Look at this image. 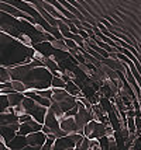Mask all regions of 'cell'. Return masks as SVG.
<instances>
[{
    "label": "cell",
    "mask_w": 141,
    "mask_h": 150,
    "mask_svg": "<svg viewBox=\"0 0 141 150\" xmlns=\"http://www.w3.org/2000/svg\"><path fill=\"white\" fill-rule=\"evenodd\" d=\"M35 52L34 48L26 46L17 38L6 33H0V62L1 66L14 67L19 65H26L33 60Z\"/></svg>",
    "instance_id": "obj_1"
},
{
    "label": "cell",
    "mask_w": 141,
    "mask_h": 150,
    "mask_svg": "<svg viewBox=\"0 0 141 150\" xmlns=\"http://www.w3.org/2000/svg\"><path fill=\"white\" fill-rule=\"evenodd\" d=\"M9 69H10V73H11V79L23 81L27 86L28 90L51 88L54 74L45 66L31 67L28 63H26V65H19L14 66V67H9Z\"/></svg>",
    "instance_id": "obj_2"
},
{
    "label": "cell",
    "mask_w": 141,
    "mask_h": 150,
    "mask_svg": "<svg viewBox=\"0 0 141 150\" xmlns=\"http://www.w3.org/2000/svg\"><path fill=\"white\" fill-rule=\"evenodd\" d=\"M0 28L3 33L11 35L14 38H19V35L23 33L21 20L16 18L7 13H3V11H1V17H0Z\"/></svg>",
    "instance_id": "obj_3"
},
{
    "label": "cell",
    "mask_w": 141,
    "mask_h": 150,
    "mask_svg": "<svg viewBox=\"0 0 141 150\" xmlns=\"http://www.w3.org/2000/svg\"><path fill=\"white\" fill-rule=\"evenodd\" d=\"M23 104H24V107H26L28 115H31L37 122H40V124L44 125V122H45V117H47V114H48L47 107H44V105L35 103V101L31 100V98H26Z\"/></svg>",
    "instance_id": "obj_4"
},
{
    "label": "cell",
    "mask_w": 141,
    "mask_h": 150,
    "mask_svg": "<svg viewBox=\"0 0 141 150\" xmlns=\"http://www.w3.org/2000/svg\"><path fill=\"white\" fill-rule=\"evenodd\" d=\"M83 135L89 139H102L103 136H106V125L93 119L85 126Z\"/></svg>",
    "instance_id": "obj_5"
},
{
    "label": "cell",
    "mask_w": 141,
    "mask_h": 150,
    "mask_svg": "<svg viewBox=\"0 0 141 150\" xmlns=\"http://www.w3.org/2000/svg\"><path fill=\"white\" fill-rule=\"evenodd\" d=\"M0 126H7L19 132L20 129V121L14 112H1L0 114Z\"/></svg>",
    "instance_id": "obj_6"
},
{
    "label": "cell",
    "mask_w": 141,
    "mask_h": 150,
    "mask_svg": "<svg viewBox=\"0 0 141 150\" xmlns=\"http://www.w3.org/2000/svg\"><path fill=\"white\" fill-rule=\"evenodd\" d=\"M42 126L44 125L37 122L35 119H30L28 122H24V124H20V129H19V135H23V136H28L30 133H34V132H40L42 131Z\"/></svg>",
    "instance_id": "obj_7"
},
{
    "label": "cell",
    "mask_w": 141,
    "mask_h": 150,
    "mask_svg": "<svg viewBox=\"0 0 141 150\" xmlns=\"http://www.w3.org/2000/svg\"><path fill=\"white\" fill-rule=\"evenodd\" d=\"M27 142L30 146H35V147H42L44 144L47 143V135L42 131L40 132H34L30 133L27 136Z\"/></svg>",
    "instance_id": "obj_8"
},
{
    "label": "cell",
    "mask_w": 141,
    "mask_h": 150,
    "mask_svg": "<svg viewBox=\"0 0 141 150\" xmlns=\"http://www.w3.org/2000/svg\"><path fill=\"white\" fill-rule=\"evenodd\" d=\"M0 11H3V13H7L10 14V16H13L16 18H26L28 14L24 13V11H21L19 10L17 7L11 6V4H9V3H4V1H0Z\"/></svg>",
    "instance_id": "obj_9"
},
{
    "label": "cell",
    "mask_w": 141,
    "mask_h": 150,
    "mask_svg": "<svg viewBox=\"0 0 141 150\" xmlns=\"http://www.w3.org/2000/svg\"><path fill=\"white\" fill-rule=\"evenodd\" d=\"M61 129L64 132H67L68 135L78 133V126H76L75 117H67L65 119H62V121H61Z\"/></svg>",
    "instance_id": "obj_10"
},
{
    "label": "cell",
    "mask_w": 141,
    "mask_h": 150,
    "mask_svg": "<svg viewBox=\"0 0 141 150\" xmlns=\"http://www.w3.org/2000/svg\"><path fill=\"white\" fill-rule=\"evenodd\" d=\"M28 144L27 142V136H23V135H17L13 140H10L7 146L10 147V150H23L26 146Z\"/></svg>",
    "instance_id": "obj_11"
},
{
    "label": "cell",
    "mask_w": 141,
    "mask_h": 150,
    "mask_svg": "<svg viewBox=\"0 0 141 150\" xmlns=\"http://www.w3.org/2000/svg\"><path fill=\"white\" fill-rule=\"evenodd\" d=\"M34 49L38 51V52H41V53H44V55L48 56V58H52V56L55 55V51H57L54 46L51 45V42H47V41L37 44V45L34 46Z\"/></svg>",
    "instance_id": "obj_12"
},
{
    "label": "cell",
    "mask_w": 141,
    "mask_h": 150,
    "mask_svg": "<svg viewBox=\"0 0 141 150\" xmlns=\"http://www.w3.org/2000/svg\"><path fill=\"white\" fill-rule=\"evenodd\" d=\"M9 97V101H10V107H17V105H21L24 103V100H26V96H24V93H19L16 91L13 94H9L7 96Z\"/></svg>",
    "instance_id": "obj_13"
},
{
    "label": "cell",
    "mask_w": 141,
    "mask_h": 150,
    "mask_svg": "<svg viewBox=\"0 0 141 150\" xmlns=\"http://www.w3.org/2000/svg\"><path fill=\"white\" fill-rule=\"evenodd\" d=\"M65 90H67L71 96H74V97H83V96H85V94H83V91H82V88L76 84L75 81H69V83H67V86H65Z\"/></svg>",
    "instance_id": "obj_14"
},
{
    "label": "cell",
    "mask_w": 141,
    "mask_h": 150,
    "mask_svg": "<svg viewBox=\"0 0 141 150\" xmlns=\"http://www.w3.org/2000/svg\"><path fill=\"white\" fill-rule=\"evenodd\" d=\"M13 79H11V73L10 69L6 66H0V83H10Z\"/></svg>",
    "instance_id": "obj_15"
},
{
    "label": "cell",
    "mask_w": 141,
    "mask_h": 150,
    "mask_svg": "<svg viewBox=\"0 0 141 150\" xmlns=\"http://www.w3.org/2000/svg\"><path fill=\"white\" fill-rule=\"evenodd\" d=\"M51 45L54 46L55 49H58V51L69 52V48H68V45L65 44V39H57L55 38L54 41H51Z\"/></svg>",
    "instance_id": "obj_16"
},
{
    "label": "cell",
    "mask_w": 141,
    "mask_h": 150,
    "mask_svg": "<svg viewBox=\"0 0 141 150\" xmlns=\"http://www.w3.org/2000/svg\"><path fill=\"white\" fill-rule=\"evenodd\" d=\"M10 108V101L7 94H0V114L1 112H6Z\"/></svg>",
    "instance_id": "obj_17"
},
{
    "label": "cell",
    "mask_w": 141,
    "mask_h": 150,
    "mask_svg": "<svg viewBox=\"0 0 141 150\" xmlns=\"http://www.w3.org/2000/svg\"><path fill=\"white\" fill-rule=\"evenodd\" d=\"M13 93H16V90H14L13 84H11V81L10 83H0V94H13Z\"/></svg>",
    "instance_id": "obj_18"
},
{
    "label": "cell",
    "mask_w": 141,
    "mask_h": 150,
    "mask_svg": "<svg viewBox=\"0 0 141 150\" xmlns=\"http://www.w3.org/2000/svg\"><path fill=\"white\" fill-rule=\"evenodd\" d=\"M11 84H13L14 90H16V91H19V93H26L28 90L27 86L24 84L23 81H20V80H11Z\"/></svg>",
    "instance_id": "obj_19"
},
{
    "label": "cell",
    "mask_w": 141,
    "mask_h": 150,
    "mask_svg": "<svg viewBox=\"0 0 141 150\" xmlns=\"http://www.w3.org/2000/svg\"><path fill=\"white\" fill-rule=\"evenodd\" d=\"M65 86H67V81H65L64 79L54 76V79H52V84H51L52 88H65Z\"/></svg>",
    "instance_id": "obj_20"
},
{
    "label": "cell",
    "mask_w": 141,
    "mask_h": 150,
    "mask_svg": "<svg viewBox=\"0 0 141 150\" xmlns=\"http://www.w3.org/2000/svg\"><path fill=\"white\" fill-rule=\"evenodd\" d=\"M89 143H90V139H89V137H85L82 142L76 143L75 150H89Z\"/></svg>",
    "instance_id": "obj_21"
},
{
    "label": "cell",
    "mask_w": 141,
    "mask_h": 150,
    "mask_svg": "<svg viewBox=\"0 0 141 150\" xmlns=\"http://www.w3.org/2000/svg\"><path fill=\"white\" fill-rule=\"evenodd\" d=\"M11 108H13V112H14V114H16V115H17L19 118L27 114V110H26V107H24V104L17 105V107H11Z\"/></svg>",
    "instance_id": "obj_22"
},
{
    "label": "cell",
    "mask_w": 141,
    "mask_h": 150,
    "mask_svg": "<svg viewBox=\"0 0 141 150\" xmlns=\"http://www.w3.org/2000/svg\"><path fill=\"white\" fill-rule=\"evenodd\" d=\"M37 93L40 94L41 97H45V98H52V96H54V90H52V87L51 88H45V90H37Z\"/></svg>",
    "instance_id": "obj_23"
},
{
    "label": "cell",
    "mask_w": 141,
    "mask_h": 150,
    "mask_svg": "<svg viewBox=\"0 0 141 150\" xmlns=\"http://www.w3.org/2000/svg\"><path fill=\"white\" fill-rule=\"evenodd\" d=\"M89 150H103L102 149V144L99 139H90V143H89Z\"/></svg>",
    "instance_id": "obj_24"
},
{
    "label": "cell",
    "mask_w": 141,
    "mask_h": 150,
    "mask_svg": "<svg viewBox=\"0 0 141 150\" xmlns=\"http://www.w3.org/2000/svg\"><path fill=\"white\" fill-rule=\"evenodd\" d=\"M78 112H79V108H78V104H76V107H74L72 110H69V111L67 112V117H76Z\"/></svg>",
    "instance_id": "obj_25"
},
{
    "label": "cell",
    "mask_w": 141,
    "mask_h": 150,
    "mask_svg": "<svg viewBox=\"0 0 141 150\" xmlns=\"http://www.w3.org/2000/svg\"><path fill=\"white\" fill-rule=\"evenodd\" d=\"M30 119H33V117L31 115H28V114H26V115H23V117L19 118V121H20V124H24V122H28Z\"/></svg>",
    "instance_id": "obj_26"
},
{
    "label": "cell",
    "mask_w": 141,
    "mask_h": 150,
    "mask_svg": "<svg viewBox=\"0 0 141 150\" xmlns=\"http://www.w3.org/2000/svg\"><path fill=\"white\" fill-rule=\"evenodd\" d=\"M79 35H81L82 38H85V39L90 38V35H89V33H87V31H86V30H85V28H83V30H81V31H79Z\"/></svg>",
    "instance_id": "obj_27"
},
{
    "label": "cell",
    "mask_w": 141,
    "mask_h": 150,
    "mask_svg": "<svg viewBox=\"0 0 141 150\" xmlns=\"http://www.w3.org/2000/svg\"><path fill=\"white\" fill-rule=\"evenodd\" d=\"M0 150H10V147L7 146V143H4V142H0Z\"/></svg>",
    "instance_id": "obj_28"
},
{
    "label": "cell",
    "mask_w": 141,
    "mask_h": 150,
    "mask_svg": "<svg viewBox=\"0 0 141 150\" xmlns=\"http://www.w3.org/2000/svg\"><path fill=\"white\" fill-rule=\"evenodd\" d=\"M40 149H41V147H35V146H30V144H27V146H26L23 150H40Z\"/></svg>",
    "instance_id": "obj_29"
}]
</instances>
